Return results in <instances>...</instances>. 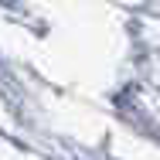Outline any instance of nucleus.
Segmentation results:
<instances>
[]
</instances>
